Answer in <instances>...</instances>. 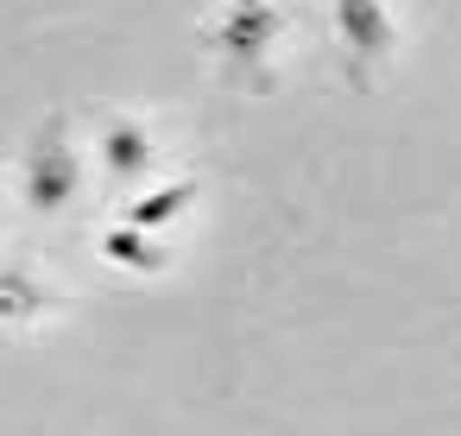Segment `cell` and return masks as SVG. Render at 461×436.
Segmentation results:
<instances>
[{"instance_id": "cell-4", "label": "cell", "mask_w": 461, "mask_h": 436, "mask_svg": "<svg viewBox=\"0 0 461 436\" xmlns=\"http://www.w3.org/2000/svg\"><path fill=\"white\" fill-rule=\"evenodd\" d=\"M329 14H335V32L354 58H385L392 39H398L385 0H329Z\"/></svg>"}, {"instance_id": "cell-7", "label": "cell", "mask_w": 461, "mask_h": 436, "mask_svg": "<svg viewBox=\"0 0 461 436\" xmlns=\"http://www.w3.org/2000/svg\"><path fill=\"white\" fill-rule=\"evenodd\" d=\"M102 259L108 266H121V272H158L165 266V247H158V234H146V228H133V222H114V228H102Z\"/></svg>"}, {"instance_id": "cell-6", "label": "cell", "mask_w": 461, "mask_h": 436, "mask_svg": "<svg viewBox=\"0 0 461 436\" xmlns=\"http://www.w3.org/2000/svg\"><path fill=\"white\" fill-rule=\"evenodd\" d=\"M190 196H196V184H190V177H165V184H152L146 196H127V215H121V222H133V228L158 234V228H171V222L190 209Z\"/></svg>"}, {"instance_id": "cell-5", "label": "cell", "mask_w": 461, "mask_h": 436, "mask_svg": "<svg viewBox=\"0 0 461 436\" xmlns=\"http://www.w3.org/2000/svg\"><path fill=\"white\" fill-rule=\"evenodd\" d=\"M45 304H51V285L32 266H0V322L26 329V322L45 316Z\"/></svg>"}, {"instance_id": "cell-3", "label": "cell", "mask_w": 461, "mask_h": 436, "mask_svg": "<svg viewBox=\"0 0 461 436\" xmlns=\"http://www.w3.org/2000/svg\"><path fill=\"white\" fill-rule=\"evenodd\" d=\"M95 165H102L108 184H146L152 165H158V140H152V127L133 121V114L102 121V127H95Z\"/></svg>"}, {"instance_id": "cell-2", "label": "cell", "mask_w": 461, "mask_h": 436, "mask_svg": "<svg viewBox=\"0 0 461 436\" xmlns=\"http://www.w3.org/2000/svg\"><path fill=\"white\" fill-rule=\"evenodd\" d=\"M215 51L234 58V64H259L278 39H285V7L278 0H228L221 20L209 26Z\"/></svg>"}, {"instance_id": "cell-1", "label": "cell", "mask_w": 461, "mask_h": 436, "mask_svg": "<svg viewBox=\"0 0 461 436\" xmlns=\"http://www.w3.org/2000/svg\"><path fill=\"white\" fill-rule=\"evenodd\" d=\"M20 196H26V209H39V215H64V209L83 196V159H77V146H70V133H64L58 121L26 146Z\"/></svg>"}]
</instances>
